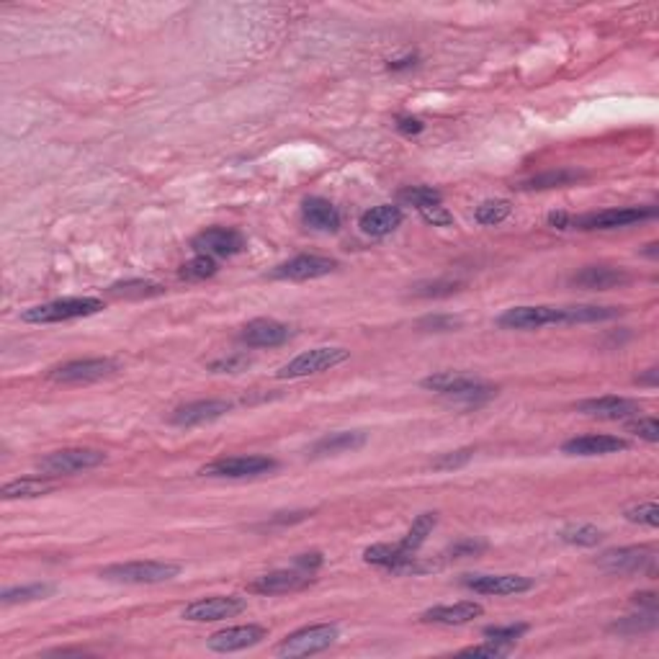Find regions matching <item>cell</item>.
<instances>
[{
  "mask_svg": "<svg viewBox=\"0 0 659 659\" xmlns=\"http://www.w3.org/2000/svg\"><path fill=\"white\" fill-rule=\"evenodd\" d=\"M487 544L485 541H477V539H461L456 544L448 548V554H451V559H464V556H474V554H479V551H485Z\"/></svg>",
  "mask_w": 659,
  "mask_h": 659,
  "instance_id": "obj_44",
  "label": "cell"
},
{
  "mask_svg": "<svg viewBox=\"0 0 659 659\" xmlns=\"http://www.w3.org/2000/svg\"><path fill=\"white\" fill-rule=\"evenodd\" d=\"M655 626H657V610H639V616H626L618 624H613V631L633 636L641 631H652Z\"/></svg>",
  "mask_w": 659,
  "mask_h": 659,
  "instance_id": "obj_35",
  "label": "cell"
},
{
  "mask_svg": "<svg viewBox=\"0 0 659 659\" xmlns=\"http://www.w3.org/2000/svg\"><path fill=\"white\" fill-rule=\"evenodd\" d=\"M644 253H647L649 258H657V242H652V245H649V248H647Z\"/></svg>",
  "mask_w": 659,
  "mask_h": 659,
  "instance_id": "obj_52",
  "label": "cell"
},
{
  "mask_svg": "<svg viewBox=\"0 0 659 659\" xmlns=\"http://www.w3.org/2000/svg\"><path fill=\"white\" fill-rule=\"evenodd\" d=\"M315 582V577L302 570H273L268 574H260L258 579L250 582V593L258 595H287V593H296L304 590Z\"/></svg>",
  "mask_w": 659,
  "mask_h": 659,
  "instance_id": "obj_17",
  "label": "cell"
},
{
  "mask_svg": "<svg viewBox=\"0 0 659 659\" xmlns=\"http://www.w3.org/2000/svg\"><path fill=\"white\" fill-rule=\"evenodd\" d=\"M245 608H248L245 598H237V595H211V598H199V601L188 602L180 616L186 621H194V624H211V621L234 618Z\"/></svg>",
  "mask_w": 659,
  "mask_h": 659,
  "instance_id": "obj_11",
  "label": "cell"
},
{
  "mask_svg": "<svg viewBox=\"0 0 659 659\" xmlns=\"http://www.w3.org/2000/svg\"><path fill=\"white\" fill-rule=\"evenodd\" d=\"M404 219V211L397 203H379L361 217V232L369 237H387L397 230Z\"/></svg>",
  "mask_w": 659,
  "mask_h": 659,
  "instance_id": "obj_23",
  "label": "cell"
},
{
  "mask_svg": "<svg viewBox=\"0 0 659 659\" xmlns=\"http://www.w3.org/2000/svg\"><path fill=\"white\" fill-rule=\"evenodd\" d=\"M605 572L610 574H649L655 577L657 567V551L652 546H624V548H610L598 556Z\"/></svg>",
  "mask_w": 659,
  "mask_h": 659,
  "instance_id": "obj_6",
  "label": "cell"
},
{
  "mask_svg": "<svg viewBox=\"0 0 659 659\" xmlns=\"http://www.w3.org/2000/svg\"><path fill=\"white\" fill-rule=\"evenodd\" d=\"M629 430L633 435H639L641 441H649V443H657L659 441L657 418H639V420H631Z\"/></svg>",
  "mask_w": 659,
  "mask_h": 659,
  "instance_id": "obj_40",
  "label": "cell"
},
{
  "mask_svg": "<svg viewBox=\"0 0 659 659\" xmlns=\"http://www.w3.org/2000/svg\"><path fill=\"white\" fill-rule=\"evenodd\" d=\"M101 464H106V454L98 448H62L39 461V471H44L47 477H62L98 469Z\"/></svg>",
  "mask_w": 659,
  "mask_h": 659,
  "instance_id": "obj_8",
  "label": "cell"
},
{
  "mask_svg": "<svg viewBox=\"0 0 659 659\" xmlns=\"http://www.w3.org/2000/svg\"><path fill=\"white\" fill-rule=\"evenodd\" d=\"M435 523H438V516H435V513H420V516L415 517V523L410 525L407 536L400 541L402 548H404L407 554H415L420 546L428 541V536L433 533Z\"/></svg>",
  "mask_w": 659,
  "mask_h": 659,
  "instance_id": "obj_28",
  "label": "cell"
},
{
  "mask_svg": "<svg viewBox=\"0 0 659 659\" xmlns=\"http://www.w3.org/2000/svg\"><path fill=\"white\" fill-rule=\"evenodd\" d=\"M420 327H433V330H454L459 327V319L456 317H425L420 322Z\"/></svg>",
  "mask_w": 659,
  "mask_h": 659,
  "instance_id": "obj_46",
  "label": "cell"
},
{
  "mask_svg": "<svg viewBox=\"0 0 659 659\" xmlns=\"http://www.w3.org/2000/svg\"><path fill=\"white\" fill-rule=\"evenodd\" d=\"M268 636V631L258 626V624H248V626H230V629L217 631L206 639V647L217 655H232V652H242L260 644Z\"/></svg>",
  "mask_w": 659,
  "mask_h": 659,
  "instance_id": "obj_15",
  "label": "cell"
},
{
  "mask_svg": "<svg viewBox=\"0 0 659 659\" xmlns=\"http://www.w3.org/2000/svg\"><path fill=\"white\" fill-rule=\"evenodd\" d=\"M55 593V585L47 582H34V585H24V587H11L0 595L3 605H16V602H34L44 601Z\"/></svg>",
  "mask_w": 659,
  "mask_h": 659,
  "instance_id": "obj_29",
  "label": "cell"
},
{
  "mask_svg": "<svg viewBox=\"0 0 659 659\" xmlns=\"http://www.w3.org/2000/svg\"><path fill=\"white\" fill-rule=\"evenodd\" d=\"M279 464L268 456H258V454H248V456H222V459L211 461L201 469L203 477H222V479H242V477H258V474H268L273 471Z\"/></svg>",
  "mask_w": 659,
  "mask_h": 659,
  "instance_id": "obj_10",
  "label": "cell"
},
{
  "mask_svg": "<svg viewBox=\"0 0 659 659\" xmlns=\"http://www.w3.org/2000/svg\"><path fill=\"white\" fill-rule=\"evenodd\" d=\"M116 372V361L111 358H78V361H67L57 369L50 372V379L57 384H90V381H101L106 376Z\"/></svg>",
  "mask_w": 659,
  "mask_h": 659,
  "instance_id": "obj_12",
  "label": "cell"
},
{
  "mask_svg": "<svg viewBox=\"0 0 659 659\" xmlns=\"http://www.w3.org/2000/svg\"><path fill=\"white\" fill-rule=\"evenodd\" d=\"M528 631L525 624H508V626H487L485 636L492 641H502V644H516L517 639Z\"/></svg>",
  "mask_w": 659,
  "mask_h": 659,
  "instance_id": "obj_39",
  "label": "cell"
},
{
  "mask_svg": "<svg viewBox=\"0 0 659 659\" xmlns=\"http://www.w3.org/2000/svg\"><path fill=\"white\" fill-rule=\"evenodd\" d=\"M250 366L248 356H230V358H219L214 364H209V372L214 373H240Z\"/></svg>",
  "mask_w": 659,
  "mask_h": 659,
  "instance_id": "obj_42",
  "label": "cell"
},
{
  "mask_svg": "<svg viewBox=\"0 0 659 659\" xmlns=\"http://www.w3.org/2000/svg\"><path fill=\"white\" fill-rule=\"evenodd\" d=\"M631 602L639 605V608H644V610H657V595L655 593H636L631 598Z\"/></svg>",
  "mask_w": 659,
  "mask_h": 659,
  "instance_id": "obj_48",
  "label": "cell"
},
{
  "mask_svg": "<svg viewBox=\"0 0 659 659\" xmlns=\"http://www.w3.org/2000/svg\"><path fill=\"white\" fill-rule=\"evenodd\" d=\"M338 268V260L322 258V256H296V258L287 260L281 265L273 268V279L281 281H312V279H322L327 273H333Z\"/></svg>",
  "mask_w": 659,
  "mask_h": 659,
  "instance_id": "obj_16",
  "label": "cell"
},
{
  "mask_svg": "<svg viewBox=\"0 0 659 659\" xmlns=\"http://www.w3.org/2000/svg\"><path fill=\"white\" fill-rule=\"evenodd\" d=\"M322 564H325V556L319 551H310V554L296 556V570H302V572L315 574Z\"/></svg>",
  "mask_w": 659,
  "mask_h": 659,
  "instance_id": "obj_45",
  "label": "cell"
},
{
  "mask_svg": "<svg viewBox=\"0 0 659 659\" xmlns=\"http://www.w3.org/2000/svg\"><path fill=\"white\" fill-rule=\"evenodd\" d=\"M415 55L412 57H402V59H395V62H389V70H404V67H412L415 65Z\"/></svg>",
  "mask_w": 659,
  "mask_h": 659,
  "instance_id": "obj_50",
  "label": "cell"
},
{
  "mask_svg": "<svg viewBox=\"0 0 659 659\" xmlns=\"http://www.w3.org/2000/svg\"><path fill=\"white\" fill-rule=\"evenodd\" d=\"M579 178H582V172L577 171H551L525 180L520 188H559V186H570V183L579 180Z\"/></svg>",
  "mask_w": 659,
  "mask_h": 659,
  "instance_id": "obj_36",
  "label": "cell"
},
{
  "mask_svg": "<svg viewBox=\"0 0 659 659\" xmlns=\"http://www.w3.org/2000/svg\"><path fill=\"white\" fill-rule=\"evenodd\" d=\"M631 276L624 268H610V265H587L579 273L572 276V284L579 288H595V291H608V288L624 287L629 284Z\"/></svg>",
  "mask_w": 659,
  "mask_h": 659,
  "instance_id": "obj_24",
  "label": "cell"
},
{
  "mask_svg": "<svg viewBox=\"0 0 659 659\" xmlns=\"http://www.w3.org/2000/svg\"><path fill=\"white\" fill-rule=\"evenodd\" d=\"M400 203H404V206H415L418 211H423V209H428V206L443 203V196H441V191H435L433 186H410V188H402L400 191Z\"/></svg>",
  "mask_w": 659,
  "mask_h": 659,
  "instance_id": "obj_31",
  "label": "cell"
},
{
  "mask_svg": "<svg viewBox=\"0 0 659 659\" xmlns=\"http://www.w3.org/2000/svg\"><path fill=\"white\" fill-rule=\"evenodd\" d=\"M302 219L307 227L319 232H335L341 227V211L322 196H312L302 203Z\"/></svg>",
  "mask_w": 659,
  "mask_h": 659,
  "instance_id": "obj_25",
  "label": "cell"
},
{
  "mask_svg": "<svg viewBox=\"0 0 659 659\" xmlns=\"http://www.w3.org/2000/svg\"><path fill=\"white\" fill-rule=\"evenodd\" d=\"M232 410L230 402L225 400H199L188 402L183 407H178L171 415L172 425L178 428H194V425H203V423H214L219 418H225Z\"/></svg>",
  "mask_w": 659,
  "mask_h": 659,
  "instance_id": "obj_18",
  "label": "cell"
},
{
  "mask_svg": "<svg viewBox=\"0 0 659 659\" xmlns=\"http://www.w3.org/2000/svg\"><path fill=\"white\" fill-rule=\"evenodd\" d=\"M165 287L155 284V281H144V279H132V281H121L111 287L114 296H124V299H144V296H157L163 294Z\"/></svg>",
  "mask_w": 659,
  "mask_h": 659,
  "instance_id": "obj_32",
  "label": "cell"
},
{
  "mask_svg": "<svg viewBox=\"0 0 659 659\" xmlns=\"http://www.w3.org/2000/svg\"><path fill=\"white\" fill-rule=\"evenodd\" d=\"M513 211V203L508 199H487L482 201L474 211V219L485 227H494L500 222H505Z\"/></svg>",
  "mask_w": 659,
  "mask_h": 659,
  "instance_id": "obj_30",
  "label": "cell"
},
{
  "mask_svg": "<svg viewBox=\"0 0 659 659\" xmlns=\"http://www.w3.org/2000/svg\"><path fill=\"white\" fill-rule=\"evenodd\" d=\"M55 489V482L50 479H36V477H24V479H13L8 485H3L0 494L3 500H34V497H44Z\"/></svg>",
  "mask_w": 659,
  "mask_h": 659,
  "instance_id": "obj_27",
  "label": "cell"
},
{
  "mask_svg": "<svg viewBox=\"0 0 659 659\" xmlns=\"http://www.w3.org/2000/svg\"><path fill=\"white\" fill-rule=\"evenodd\" d=\"M626 448H629V441L618 435H579L562 446V451L570 456H608V454H618Z\"/></svg>",
  "mask_w": 659,
  "mask_h": 659,
  "instance_id": "obj_21",
  "label": "cell"
},
{
  "mask_svg": "<svg viewBox=\"0 0 659 659\" xmlns=\"http://www.w3.org/2000/svg\"><path fill=\"white\" fill-rule=\"evenodd\" d=\"M548 225H554V227H559V230H567V227H572V217L564 214V211H554V214L548 217Z\"/></svg>",
  "mask_w": 659,
  "mask_h": 659,
  "instance_id": "obj_49",
  "label": "cell"
},
{
  "mask_svg": "<svg viewBox=\"0 0 659 659\" xmlns=\"http://www.w3.org/2000/svg\"><path fill=\"white\" fill-rule=\"evenodd\" d=\"M101 310H103V302L96 296H67V299H55V302L31 307L21 315V319L31 325H52V322H70V319L98 315Z\"/></svg>",
  "mask_w": 659,
  "mask_h": 659,
  "instance_id": "obj_1",
  "label": "cell"
},
{
  "mask_svg": "<svg viewBox=\"0 0 659 659\" xmlns=\"http://www.w3.org/2000/svg\"><path fill=\"white\" fill-rule=\"evenodd\" d=\"M657 211L655 209H644V206H618V209H602V211H590L585 217L572 219V227L577 230H618V227H631L636 222L652 219Z\"/></svg>",
  "mask_w": 659,
  "mask_h": 659,
  "instance_id": "obj_9",
  "label": "cell"
},
{
  "mask_svg": "<svg viewBox=\"0 0 659 659\" xmlns=\"http://www.w3.org/2000/svg\"><path fill=\"white\" fill-rule=\"evenodd\" d=\"M180 564L175 562H160V559H147V562H124V564H111L106 567L101 577L111 582H124V585H160L168 582L172 577L180 574Z\"/></svg>",
  "mask_w": 659,
  "mask_h": 659,
  "instance_id": "obj_3",
  "label": "cell"
},
{
  "mask_svg": "<svg viewBox=\"0 0 659 659\" xmlns=\"http://www.w3.org/2000/svg\"><path fill=\"white\" fill-rule=\"evenodd\" d=\"M217 268L219 265L211 256H196V258H191L188 263L180 265L178 276L186 279V281H206V279H211L217 273Z\"/></svg>",
  "mask_w": 659,
  "mask_h": 659,
  "instance_id": "obj_33",
  "label": "cell"
},
{
  "mask_svg": "<svg viewBox=\"0 0 659 659\" xmlns=\"http://www.w3.org/2000/svg\"><path fill=\"white\" fill-rule=\"evenodd\" d=\"M508 330H539L546 325H574V307H513L497 319Z\"/></svg>",
  "mask_w": 659,
  "mask_h": 659,
  "instance_id": "obj_7",
  "label": "cell"
},
{
  "mask_svg": "<svg viewBox=\"0 0 659 659\" xmlns=\"http://www.w3.org/2000/svg\"><path fill=\"white\" fill-rule=\"evenodd\" d=\"M397 129L402 134H420L423 132V121L420 119H412V116H402L397 121Z\"/></svg>",
  "mask_w": 659,
  "mask_h": 659,
  "instance_id": "obj_47",
  "label": "cell"
},
{
  "mask_svg": "<svg viewBox=\"0 0 659 659\" xmlns=\"http://www.w3.org/2000/svg\"><path fill=\"white\" fill-rule=\"evenodd\" d=\"M461 582L479 595H520L533 587V579L523 574H466Z\"/></svg>",
  "mask_w": 659,
  "mask_h": 659,
  "instance_id": "obj_14",
  "label": "cell"
},
{
  "mask_svg": "<svg viewBox=\"0 0 659 659\" xmlns=\"http://www.w3.org/2000/svg\"><path fill=\"white\" fill-rule=\"evenodd\" d=\"M361 446H366V433L341 430V433H330V435L319 438L312 446V456H335V454H345V451H356Z\"/></svg>",
  "mask_w": 659,
  "mask_h": 659,
  "instance_id": "obj_26",
  "label": "cell"
},
{
  "mask_svg": "<svg viewBox=\"0 0 659 659\" xmlns=\"http://www.w3.org/2000/svg\"><path fill=\"white\" fill-rule=\"evenodd\" d=\"M350 358V350L338 348V345H322V348H312L299 353L296 358H291L287 366L279 369V379H302V376H312V373H322L341 366Z\"/></svg>",
  "mask_w": 659,
  "mask_h": 659,
  "instance_id": "obj_5",
  "label": "cell"
},
{
  "mask_svg": "<svg viewBox=\"0 0 659 659\" xmlns=\"http://www.w3.org/2000/svg\"><path fill=\"white\" fill-rule=\"evenodd\" d=\"M191 248H194L199 256L232 258V256L242 253L245 237H242V232L232 230V227H211V230L199 232V234L194 237Z\"/></svg>",
  "mask_w": 659,
  "mask_h": 659,
  "instance_id": "obj_13",
  "label": "cell"
},
{
  "mask_svg": "<svg viewBox=\"0 0 659 659\" xmlns=\"http://www.w3.org/2000/svg\"><path fill=\"white\" fill-rule=\"evenodd\" d=\"M420 217H423V222H428L433 227H448V225H454V214H451L443 203L423 209Z\"/></svg>",
  "mask_w": 659,
  "mask_h": 659,
  "instance_id": "obj_43",
  "label": "cell"
},
{
  "mask_svg": "<svg viewBox=\"0 0 659 659\" xmlns=\"http://www.w3.org/2000/svg\"><path fill=\"white\" fill-rule=\"evenodd\" d=\"M341 631L335 624H315V626H304V629L288 633L287 639L276 647L279 657H312L325 649H330L338 641Z\"/></svg>",
  "mask_w": 659,
  "mask_h": 659,
  "instance_id": "obj_4",
  "label": "cell"
},
{
  "mask_svg": "<svg viewBox=\"0 0 659 659\" xmlns=\"http://www.w3.org/2000/svg\"><path fill=\"white\" fill-rule=\"evenodd\" d=\"M559 539L564 544L572 546H598L602 541V531L590 525V523H582V525H570L559 533Z\"/></svg>",
  "mask_w": 659,
  "mask_h": 659,
  "instance_id": "obj_34",
  "label": "cell"
},
{
  "mask_svg": "<svg viewBox=\"0 0 659 659\" xmlns=\"http://www.w3.org/2000/svg\"><path fill=\"white\" fill-rule=\"evenodd\" d=\"M288 338H291V327L268 317L248 322L240 333V341L250 348H276V345L287 343Z\"/></svg>",
  "mask_w": 659,
  "mask_h": 659,
  "instance_id": "obj_19",
  "label": "cell"
},
{
  "mask_svg": "<svg viewBox=\"0 0 659 659\" xmlns=\"http://www.w3.org/2000/svg\"><path fill=\"white\" fill-rule=\"evenodd\" d=\"M474 456V448H461V451H451V454H443L441 459L433 461V469L438 471H448V469H459L466 461Z\"/></svg>",
  "mask_w": 659,
  "mask_h": 659,
  "instance_id": "obj_41",
  "label": "cell"
},
{
  "mask_svg": "<svg viewBox=\"0 0 659 659\" xmlns=\"http://www.w3.org/2000/svg\"><path fill=\"white\" fill-rule=\"evenodd\" d=\"M626 520H631V523H641V525H649V528H657L659 525L657 502H641V505H633V508L626 510Z\"/></svg>",
  "mask_w": 659,
  "mask_h": 659,
  "instance_id": "obj_38",
  "label": "cell"
},
{
  "mask_svg": "<svg viewBox=\"0 0 659 659\" xmlns=\"http://www.w3.org/2000/svg\"><path fill=\"white\" fill-rule=\"evenodd\" d=\"M485 613V608L474 601H461L454 605H435L423 613L425 624H441V626H464L474 618H479Z\"/></svg>",
  "mask_w": 659,
  "mask_h": 659,
  "instance_id": "obj_22",
  "label": "cell"
},
{
  "mask_svg": "<svg viewBox=\"0 0 659 659\" xmlns=\"http://www.w3.org/2000/svg\"><path fill=\"white\" fill-rule=\"evenodd\" d=\"M510 649H513V644H502V641H492V639H487L485 644H477V647L461 649V655H464V657L497 659V657H508V655H510Z\"/></svg>",
  "mask_w": 659,
  "mask_h": 659,
  "instance_id": "obj_37",
  "label": "cell"
},
{
  "mask_svg": "<svg viewBox=\"0 0 659 659\" xmlns=\"http://www.w3.org/2000/svg\"><path fill=\"white\" fill-rule=\"evenodd\" d=\"M577 412L587 418H598V420H629L633 415H639V404L626 397L605 395V397L582 400L577 404Z\"/></svg>",
  "mask_w": 659,
  "mask_h": 659,
  "instance_id": "obj_20",
  "label": "cell"
},
{
  "mask_svg": "<svg viewBox=\"0 0 659 659\" xmlns=\"http://www.w3.org/2000/svg\"><path fill=\"white\" fill-rule=\"evenodd\" d=\"M636 381H639V384H652V387H655V384H657V369H649L647 376H639Z\"/></svg>",
  "mask_w": 659,
  "mask_h": 659,
  "instance_id": "obj_51",
  "label": "cell"
},
{
  "mask_svg": "<svg viewBox=\"0 0 659 659\" xmlns=\"http://www.w3.org/2000/svg\"><path fill=\"white\" fill-rule=\"evenodd\" d=\"M423 389H430V392H438V395H446V397H456V400L464 402H479V400H489L492 395H497V387H492L482 379H474L469 373H454V372H441L433 373V376H425L420 381Z\"/></svg>",
  "mask_w": 659,
  "mask_h": 659,
  "instance_id": "obj_2",
  "label": "cell"
}]
</instances>
